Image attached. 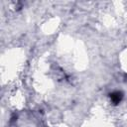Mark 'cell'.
I'll return each instance as SVG.
<instances>
[{"mask_svg":"<svg viewBox=\"0 0 127 127\" xmlns=\"http://www.w3.org/2000/svg\"><path fill=\"white\" fill-rule=\"evenodd\" d=\"M109 97H110L112 103L116 105V104H118V103L122 100V98H123V93H122L121 91H114V92H112V93L109 94Z\"/></svg>","mask_w":127,"mask_h":127,"instance_id":"obj_1","label":"cell"}]
</instances>
